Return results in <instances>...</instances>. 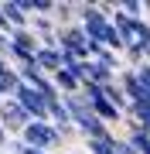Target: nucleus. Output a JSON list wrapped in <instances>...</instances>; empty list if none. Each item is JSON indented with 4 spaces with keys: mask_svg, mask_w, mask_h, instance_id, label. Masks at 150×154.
I'll list each match as a JSON object with an SVG mask.
<instances>
[{
    "mask_svg": "<svg viewBox=\"0 0 150 154\" xmlns=\"http://www.w3.org/2000/svg\"><path fill=\"white\" fill-rule=\"evenodd\" d=\"M21 140L28 144L31 151H45V154H51L55 147H61V137H58V130H55L51 120H31L28 127H24Z\"/></svg>",
    "mask_w": 150,
    "mask_h": 154,
    "instance_id": "obj_1",
    "label": "nucleus"
},
{
    "mask_svg": "<svg viewBox=\"0 0 150 154\" xmlns=\"http://www.w3.org/2000/svg\"><path fill=\"white\" fill-rule=\"evenodd\" d=\"M89 34L82 31V24H68V28H58V48L61 51H72L78 58H92L89 55Z\"/></svg>",
    "mask_w": 150,
    "mask_h": 154,
    "instance_id": "obj_2",
    "label": "nucleus"
},
{
    "mask_svg": "<svg viewBox=\"0 0 150 154\" xmlns=\"http://www.w3.org/2000/svg\"><path fill=\"white\" fill-rule=\"evenodd\" d=\"M28 123H31V116L24 113V106L17 103L14 96H10V99H4V110H0V127H4L10 137H21Z\"/></svg>",
    "mask_w": 150,
    "mask_h": 154,
    "instance_id": "obj_3",
    "label": "nucleus"
},
{
    "mask_svg": "<svg viewBox=\"0 0 150 154\" xmlns=\"http://www.w3.org/2000/svg\"><path fill=\"white\" fill-rule=\"evenodd\" d=\"M14 99L24 106V113L31 116V120H48V99L38 93L34 86H17V93H14Z\"/></svg>",
    "mask_w": 150,
    "mask_h": 154,
    "instance_id": "obj_4",
    "label": "nucleus"
},
{
    "mask_svg": "<svg viewBox=\"0 0 150 154\" xmlns=\"http://www.w3.org/2000/svg\"><path fill=\"white\" fill-rule=\"evenodd\" d=\"M116 82H119V89L126 93V99L130 103H137V99H143V96H150L143 86H140V79H137V72L133 69H123L119 75H116Z\"/></svg>",
    "mask_w": 150,
    "mask_h": 154,
    "instance_id": "obj_5",
    "label": "nucleus"
},
{
    "mask_svg": "<svg viewBox=\"0 0 150 154\" xmlns=\"http://www.w3.org/2000/svg\"><path fill=\"white\" fill-rule=\"evenodd\" d=\"M34 65L45 72V75H55L61 69V48H38L34 51Z\"/></svg>",
    "mask_w": 150,
    "mask_h": 154,
    "instance_id": "obj_6",
    "label": "nucleus"
},
{
    "mask_svg": "<svg viewBox=\"0 0 150 154\" xmlns=\"http://www.w3.org/2000/svg\"><path fill=\"white\" fill-rule=\"evenodd\" d=\"M51 82H55V89H58L61 96H75V93H82L78 75H75V72H68V69H58L55 75H51Z\"/></svg>",
    "mask_w": 150,
    "mask_h": 154,
    "instance_id": "obj_7",
    "label": "nucleus"
},
{
    "mask_svg": "<svg viewBox=\"0 0 150 154\" xmlns=\"http://www.w3.org/2000/svg\"><path fill=\"white\" fill-rule=\"evenodd\" d=\"M10 45H17V48H21V51H28V55H34V51L41 48L38 34H34L31 28H14V31H10Z\"/></svg>",
    "mask_w": 150,
    "mask_h": 154,
    "instance_id": "obj_8",
    "label": "nucleus"
},
{
    "mask_svg": "<svg viewBox=\"0 0 150 154\" xmlns=\"http://www.w3.org/2000/svg\"><path fill=\"white\" fill-rule=\"evenodd\" d=\"M0 11H4L7 24H10V31H14V28H28V24H31V17L17 7V0H4V4H0Z\"/></svg>",
    "mask_w": 150,
    "mask_h": 154,
    "instance_id": "obj_9",
    "label": "nucleus"
},
{
    "mask_svg": "<svg viewBox=\"0 0 150 154\" xmlns=\"http://www.w3.org/2000/svg\"><path fill=\"white\" fill-rule=\"evenodd\" d=\"M51 21L58 28H68V24H78V4H55V14Z\"/></svg>",
    "mask_w": 150,
    "mask_h": 154,
    "instance_id": "obj_10",
    "label": "nucleus"
},
{
    "mask_svg": "<svg viewBox=\"0 0 150 154\" xmlns=\"http://www.w3.org/2000/svg\"><path fill=\"white\" fill-rule=\"evenodd\" d=\"M126 116H130V120H137L140 127H150V96L130 103V106H126Z\"/></svg>",
    "mask_w": 150,
    "mask_h": 154,
    "instance_id": "obj_11",
    "label": "nucleus"
},
{
    "mask_svg": "<svg viewBox=\"0 0 150 154\" xmlns=\"http://www.w3.org/2000/svg\"><path fill=\"white\" fill-rule=\"evenodd\" d=\"M102 96L109 99L113 106H116L119 113H126V106H130V99H126V93L119 89V82H109V86H102Z\"/></svg>",
    "mask_w": 150,
    "mask_h": 154,
    "instance_id": "obj_12",
    "label": "nucleus"
},
{
    "mask_svg": "<svg viewBox=\"0 0 150 154\" xmlns=\"http://www.w3.org/2000/svg\"><path fill=\"white\" fill-rule=\"evenodd\" d=\"M133 72H137V79H140V86H143L147 93H150V62H143V65H140V69H133Z\"/></svg>",
    "mask_w": 150,
    "mask_h": 154,
    "instance_id": "obj_13",
    "label": "nucleus"
},
{
    "mask_svg": "<svg viewBox=\"0 0 150 154\" xmlns=\"http://www.w3.org/2000/svg\"><path fill=\"white\" fill-rule=\"evenodd\" d=\"M113 147H116V154H137L133 144H130L126 137H113Z\"/></svg>",
    "mask_w": 150,
    "mask_h": 154,
    "instance_id": "obj_14",
    "label": "nucleus"
},
{
    "mask_svg": "<svg viewBox=\"0 0 150 154\" xmlns=\"http://www.w3.org/2000/svg\"><path fill=\"white\" fill-rule=\"evenodd\" d=\"M10 140H14V137H10V134L4 130V127H0V154H4L7 147H10Z\"/></svg>",
    "mask_w": 150,
    "mask_h": 154,
    "instance_id": "obj_15",
    "label": "nucleus"
},
{
    "mask_svg": "<svg viewBox=\"0 0 150 154\" xmlns=\"http://www.w3.org/2000/svg\"><path fill=\"white\" fill-rule=\"evenodd\" d=\"M7 45H10V38H7L4 31H0V55H4V58H7Z\"/></svg>",
    "mask_w": 150,
    "mask_h": 154,
    "instance_id": "obj_16",
    "label": "nucleus"
},
{
    "mask_svg": "<svg viewBox=\"0 0 150 154\" xmlns=\"http://www.w3.org/2000/svg\"><path fill=\"white\" fill-rule=\"evenodd\" d=\"M143 17H147V21H150V0H147V4H143Z\"/></svg>",
    "mask_w": 150,
    "mask_h": 154,
    "instance_id": "obj_17",
    "label": "nucleus"
},
{
    "mask_svg": "<svg viewBox=\"0 0 150 154\" xmlns=\"http://www.w3.org/2000/svg\"><path fill=\"white\" fill-rule=\"evenodd\" d=\"M4 154H7V151H4Z\"/></svg>",
    "mask_w": 150,
    "mask_h": 154,
    "instance_id": "obj_18",
    "label": "nucleus"
}]
</instances>
